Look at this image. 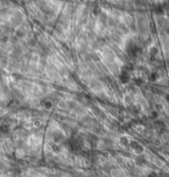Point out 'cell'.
I'll list each match as a JSON object with an SVG mask.
<instances>
[{
    "instance_id": "cell-1",
    "label": "cell",
    "mask_w": 169,
    "mask_h": 177,
    "mask_svg": "<svg viewBox=\"0 0 169 177\" xmlns=\"http://www.w3.org/2000/svg\"><path fill=\"white\" fill-rule=\"evenodd\" d=\"M7 114H8V110L6 109H4V108L0 107V117H3V116H5Z\"/></svg>"
},
{
    "instance_id": "cell-2",
    "label": "cell",
    "mask_w": 169,
    "mask_h": 177,
    "mask_svg": "<svg viewBox=\"0 0 169 177\" xmlns=\"http://www.w3.org/2000/svg\"><path fill=\"white\" fill-rule=\"evenodd\" d=\"M104 114V112H101L100 113V114H99V116H98V117H99V118H101V117H102V115H103ZM106 118H107V117H102V120H105V121H106Z\"/></svg>"
}]
</instances>
